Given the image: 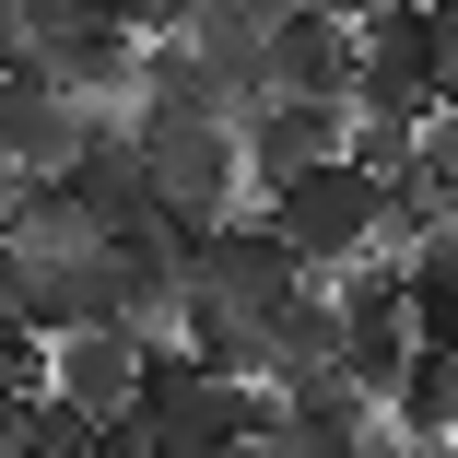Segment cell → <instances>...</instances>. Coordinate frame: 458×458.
<instances>
[{"label": "cell", "instance_id": "6", "mask_svg": "<svg viewBox=\"0 0 458 458\" xmlns=\"http://www.w3.org/2000/svg\"><path fill=\"white\" fill-rule=\"evenodd\" d=\"M294 283H318V270H294V247L270 235L259 212L200 224V247H189V294H212V306H235V318H270Z\"/></svg>", "mask_w": 458, "mask_h": 458}, {"label": "cell", "instance_id": "5", "mask_svg": "<svg viewBox=\"0 0 458 458\" xmlns=\"http://www.w3.org/2000/svg\"><path fill=\"white\" fill-rule=\"evenodd\" d=\"M59 189H71V212L95 224L106 247L153 224V176H141V141H130V106H95V118H82V141H71V165H59Z\"/></svg>", "mask_w": 458, "mask_h": 458}, {"label": "cell", "instance_id": "12", "mask_svg": "<svg viewBox=\"0 0 458 458\" xmlns=\"http://www.w3.org/2000/svg\"><path fill=\"white\" fill-rule=\"evenodd\" d=\"M259 352H270V388L283 377H329L341 364V306H329V283H294L283 306L259 318Z\"/></svg>", "mask_w": 458, "mask_h": 458}, {"label": "cell", "instance_id": "4", "mask_svg": "<svg viewBox=\"0 0 458 458\" xmlns=\"http://www.w3.org/2000/svg\"><path fill=\"white\" fill-rule=\"evenodd\" d=\"M141 364H153V329H130V318H95V329H47V400L59 411H82V423H118L130 400H141Z\"/></svg>", "mask_w": 458, "mask_h": 458}, {"label": "cell", "instance_id": "1", "mask_svg": "<svg viewBox=\"0 0 458 458\" xmlns=\"http://www.w3.org/2000/svg\"><path fill=\"white\" fill-rule=\"evenodd\" d=\"M130 423H141V446H153V458H224V446L270 435V388H247V377H212V364H189L176 341H153Z\"/></svg>", "mask_w": 458, "mask_h": 458}, {"label": "cell", "instance_id": "7", "mask_svg": "<svg viewBox=\"0 0 458 458\" xmlns=\"http://www.w3.org/2000/svg\"><path fill=\"white\" fill-rule=\"evenodd\" d=\"M364 435H377V400H364L341 364L270 388V458H364Z\"/></svg>", "mask_w": 458, "mask_h": 458}, {"label": "cell", "instance_id": "8", "mask_svg": "<svg viewBox=\"0 0 458 458\" xmlns=\"http://www.w3.org/2000/svg\"><path fill=\"white\" fill-rule=\"evenodd\" d=\"M235 141H247V200H259L270 176L341 153V141H352V106H341V95H259V106L235 118Z\"/></svg>", "mask_w": 458, "mask_h": 458}, {"label": "cell", "instance_id": "13", "mask_svg": "<svg viewBox=\"0 0 458 458\" xmlns=\"http://www.w3.org/2000/svg\"><path fill=\"white\" fill-rule=\"evenodd\" d=\"M377 411H388V435H411V446H458V352H446V341H411L400 388H388Z\"/></svg>", "mask_w": 458, "mask_h": 458}, {"label": "cell", "instance_id": "18", "mask_svg": "<svg viewBox=\"0 0 458 458\" xmlns=\"http://www.w3.org/2000/svg\"><path fill=\"white\" fill-rule=\"evenodd\" d=\"M0 59H13V0H0Z\"/></svg>", "mask_w": 458, "mask_h": 458}, {"label": "cell", "instance_id": "16", "mask_svg": "<svg viewBox=\"0 0 458 458\" xmlns=\"http://www.w3.org/2000/svg\"><path fill=\"white\" fill-rule=\"evenodd\" d=\"M71 458H153V446H141V423H130V411H118V423H95V435H82V446H71Z\"/></svg>", "mask_w": 458, "mask_h": 458}, {"label": "cell", "instance_id": "3", "mask_svg": "<svg viewBox=\"0 0 458 458\" xmlns=\"http://www.w3.org/2000/svg\"><path fill=\"white\" fill-rule=\"evenodd\" d=\"M130 141H141V176H153V212L165 224H224V212H247V141H235V118H130Z\"/></svg>", "mask_w": 458, "mask_h": 458}, {"label": "cell", "instance_id": "9", "mask_svg": "<svg viewBox=\"0 0 458 458\" xmlns=\"http://www.w3.org/2000/svg\"><path fill=\"white\" fill-rule=\"evenodd\" d=\"M352 13H306V0H283V24L259 36V82L270 95H341L352 106Z\"/></svg>", "mask_w": 458, "mask_h": 458}, {"label": "cell", "instance_id": "14", "mask_svg": "<svg viewBox=\"0 0 458 458\" xmlns=\"http://www.w3.org/2000/svg\"><path fill=\"white\" fill-rule=\"evenodd\" d=\"M400 306H411V341L458 352V224H435L423 247H400Z\"/></svg>", "mask_w": 458, "mask_h": 458}, {"label": "cell", "instance_id": "11", "mask_svg": "<svg viewBox=\"0 0 458 458\" xmlns=\"http://www.w3.org/2000/svg\"><path fill=\"white\" fill-rule=\"evenodd\" d=\"M71 106H130V71H141V36L130 24H71V36H47V47H24Z\"/></svg>", "mask_w": 458, "mask_h": 458}, {"label": "cell", "instance_id": "15", "mask_svg": "<svg viewBox=\"0 0 458 458\" xmlns=\"http://www.w3.org/2000/svg\"><path fill=\"white\" fill-rule=\"evenodd\" d=\"M411 176L435 189V212L458 224V118H435V130H423V153H411Z\"/></svg>", "mask_w": 458, "mask_h": 458}, {"label": "cell", "instance_id": "17", "mask_svg": "<svg viewBox=\"0 0 458 458\" xmlns=\"http://www.w3.org/2000/svg\"><path fill=\"white\" fill-rule=\"evenodd\" d=\"M13 200H24V176H13V165H0V212H13Z\"/></svg>", "mask_w": 458, "mask_h": 458}, {"label": "cell", "instance_id": "10", "mask_svg": "<svg viewBox=\"0 0 458 458\" xmlns=\"http://www.w3.org/2000/svg\"><path fill=\"white\" fill-rule=\"evenodd\" d=\"M82 118H95V106H71L36 59H0V165H13V176H59L71 141H82Z\"/></svg>", "mask_w": 458, "mask_h": 458}, {"label": "cell", "instance_id": "2", "mask_svg": "<svg viewBox=\"0 0 458 458\" xmlns=\"http://www.w3.org/2000/svg\"><path fill=\"white\" fill-rule=\"evenodd\" d=\"M247 212L294 247V270H341V259L377 247V176H364L352 153H318V165H294V176H270Z\"/></svg>", "mask_w": 458, "mask_h": 458}]
</instances>
